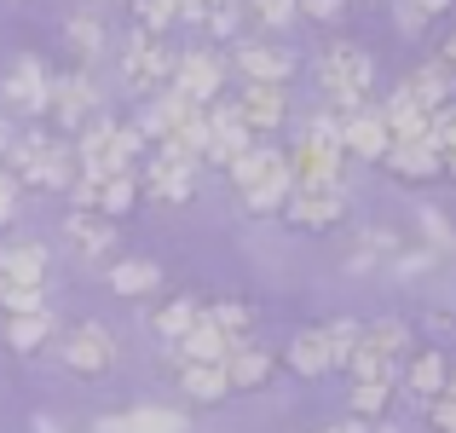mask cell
Masks as SVG:
<instances>
[{"mask_svg":"<svg viewBox=\"0 0 456 433\" xmlns=\"http://www.w3.org/2000/svg\"><path fill=\"white\" fill-rule=\"evenodd\" d=\"M422 422L434 428V433H456V388H451V393H439V399H428V404H422Z\"/></svg>","mask_w":456,"mask_h":433,"instance_id":"45","label":"cell"},{"mask_svg":"<svg viewBox=\"0 0 456 433\" xmlns=\"http://www.w3.org/2000/svg\"><path fill=\"white\" fill-rule=\"evenodd\" d=\"M439 393H451V358L439 353V347H416L399 370V399L428 404V399H439Z\"/></svg>","mask_w":456,"mask_h":433,"instance_id":"16","label":"cell"},{"mask_svg":"<svg viewBox=\"0 0 456 433\" xmlns=\"http://www.w3.org/2000/svg\"><path fill=\"white\" fill-rule=\"evenodd\" d=\"M399 93H411V99H416V104H422V110H428V116H445V110H451V104H456V81H451V76H445V69H439V64H434V58H428V64H416V69H411V76H404V81H399Z\"/></svg>","mask_w":456,"mask_h":433,"instance_id":"21","label":"cell"},{"mask_svg":"<svg viewBox=\"0 0 456 433\" xmlns=\"http://www.w3.org/2000/svg\"><path fill=\"white\" fill-rule=\"evenodd\" d=\"M358 347L376 353V358H387V364H404V358L416 353V347H411V323H404V318H370L364 335H358Z\"/></svg>","mask_w":456,"mask_h":433,"instance_id":"25","label":"cell"},{"mask_svg":"<svg viewBox=\"0 0 456 433\" xmlns=\"http://www.w3.org/2000/svg\"><path fill=\"white\" fill-rule=\"evenodd\" d=\"M58 335L53 312H29V318H6V347L12 353H41L46 341Z\"/></svg>","mask_w":456,"mask_h":433,"instance_id":"36","label":"cell"},{"mask_svg":"<svg viewBox=\"0 0 456 433\" xmlns=\"http://www.w3.org/2000/svg\"><path fill=\"white\" fill-rule=\"evenodd\" d=\"M6 144H12V139H6V122H0V156H6Z\"/></svg>","mask_w":456,"mask_h":433,"instance_id":"52","label":"cell"},{"mask_svg":"<svg viewBox=\"0 0 456 433\" xmlns=\"http://www.w3.org/2000/svg\"><path fill=\"white\" fill-rule=\"evenodd\" d=\"M0 283H46V243L23 237V243H6L0 249Z\"/></svg>","mask_w":456,"mask_h":433,"instance_id":"27","label":"cell"},{"mask_svg":"<svg viewBox=\"0 0 456 433\" xmlns=\"http://www.w3.org/2000/svg\"><path fill=\"white\" fill-rule=\"evenodd\" d=\"M445 12H451V0H393V18H399L404 35H428Z\"/></svg>","mask_w":456,"mask_h":433,"instance_id":"37","label":"cell"},{"mask_svg":"<svg viewBox=\"0 0 456 433\" xmlns=\"http://www.w3.org/2000/svg\"><path fill=\"white\" fill-rule=\"evenodd\" d=\"M278 220H289L295 232H335L346 220V185H330V191H289Z\"/></svg>","mask_w":456,"mask_h":433,"instance_id":"13","label":"cell"},{"mask_svg":"<svg viewBox=\"0 0 456 433\" xmlns=\"http://www.w3.org/2000/svg\"><path fill=\"white\" fill-rule=\"evenodd\" d=\"M248 144H260V139L243 127L237 104H232V99H214V104H208V151H202V162H214V167H232L237 156L248 151Z\"/></svg>","mask_w":456,"mask_h":433,"instance_id":"15","label":"cell"},{"mask_svg":"<svg viewBox=\"0 0 456 433\" xmlns=\"http://www.w3.org/2000/svg\"><path fill=\"white\" fill-rule=\"evenodd\" d=\"M370 433H399V428H387V422H381V428H370Z\"/></svg>","mask_w":456,"mask_h":433,"instance_id":"53","label":"cell"},{"mask_svg":"<svg viewBox=\"0 0 456 433\" xmlns=\"http://www.w3.org/2000/svg\"><path fill=\"white\" fill-rule=\"evenodd\" d=\"M58 358H64L76 376H110L116 370V358H122V347H116V335L104 330L99 318H87V323H69L64 335H58Z\"/></svg>","mask_w":456,"mask_h":433,"instance_id":"7","label":"cell"},{"mask_svg":"<svg viewBox=\"0 0 456 433\" xmlns=\"http://www.w3.org/2000/svg\"><path fill=\"white\" fill-rule=\"evenodd\" d=\"M434 64H439V69H445V76L456 81V29H451V35H445V41H439V46H434Z\"/></svg>","mask_w":456,"mask_h":433,"instance_id":"49","label":"cell"},{"mask_svg":"<svg viewBox=\"0 0 456 433\" xmlns=\"http://www.w3.org/2000/svg\"><path fill=\"white\" fill-rule=\"evenodd\" d=\"M110 289L116 295H127V300H145V295H156L162 289V266L156 260H110Z\"/></svg>","mask_w":456,"mask_h":433,"instance_id":"33","label":"cell"},{"mask_svg":"<svg viewBox=\"0 0 456 433\" xmlns=\"http://www.w3.org/2000/svg\"><path fill=\"white\" fill-rule=\"evenodd\" d=\"M64 243L76 249V260L99 266V260H110V255H116V220H99V214L69 208V214H64Z\"/></svg>","mask_w":456,"mask_h":433,"instance_id":"17","label":"cell"},{"mask_svg":"<svg viewBox=\"0 0 456 433\" xmlns=\"http://www.w3.org/2000/svg\"><path fill=\"white\" fill-rule=\"evenodd\" d=\"M174 46L162 41V35H151V29H127L122 35V81H127V93H139V99H156V93H167L174 87Z\"/></svg>","mask_w":456,"mask_h":433,"instance_id":"4","label":"cell"},{"mask_svg":"<svg viewBox=\"0 0 456 433\" xmlns=\"http://www.w3.org/2000/svg\"><path fill=\"white\" fill-rule=\"evenodd\" d=\"M18 208H23V185L6 174V167H0V225H12V220H18Z\"/></svg>","mask_w":456,"mask_h":433,"instance_id":"47","label":"cell"},{"mask_svg":"<svg viewBox=\"0 0 456 433\" xmlns=\"http://www.w3.org/2000/svg\"><path fill=\"white\" fill-rule=\"evenodd\" d=\"M197 167L191 156H174V151H156L139 162V197L162 202V208H185L191 197H197Z\"/></svg>","mask_w":456,"mask_h":433,"instance_id":"6","label":"cell"},{"mask_svg":"<svg viewBox=\"0 0 456 433\" xmlns=\"http://www.w3.org/2000/svg\"><path fill=\"white\" fill-rule=\"evenodd\" d=\"M99 116V87L87 81V69H76V76H53V99H46V122H53V134H81V127Z\"/></svg>","mask_w":456,"mask_h":433,"instance_id":"9","label":"cell"},{"mask_svg":"<svg viewBox=\"0 0 456 433\" xmlns=\"http://www.w3.org/2000/svg\"><path fill=\"white\" fill-rule=\"evenodd\" d=\"M434 249H404L399 260H393V272H399V278H422V272H434Z\"/></svg>","mask_w":456,"mask_h":433,"instance_id":"46","label":"cell"},{"mask_svg":"<svg viewBox=\"0 0 456 433\" xmlns=\"http://www.w3.org/2000/svg\"><path fill=\"white\" fill-rule=\"evenodd\" d=\"M139 162H145V134L134 122H116L99 110L76 134V167L87 174H139Z\"/></svg>","mask_w":456,"mask_h":433,"instance_id":"3","label":"cell"},{"mask_svg":"<svg viewBox=\"0 0 456 433\" xmlns=\"http://www.w3.org/2000/svg\"><path fill=\"white\" fill-rule=\"evenodd\" d=\"M272 370H278V353H266L260 341L237 347V353L225 358V381H232V393H260L272 381Z\"/></svg>","mask_w":456,"mask_h":433,"instance_id":"22","label":"cell"},{"mask_svg":"<svg viewBox=\"0 0 456 433\" xmlns=\"http://www.w3.org/2000/svg\"><path fill=\"white\" fill-rule=\"evenodd\" d=\"M381 167H387L393 179H411V185H422V179H439V156H434V144H387Z\"/></svg>","mask_w":456,"mask_h":433,"instance_id":"31","label":"cell"},{"mask_svg":"<svg viewBox=\"0 0 456 433\" xmlns=\"http://www.w3.org/2000/svg\"><path fill=\"white\" fill-rule=\"evenodd\" d=\"M127 6H134V23L151 35H167L179 23V0H127Z\"/></svg>","mask_w":456,"mask_h":433,"instance_id":"40","label":"cell"},{"mask_svg":"<svg viewBox=\"0 0 456 433\" xmlns=\"http://www.w3.org/2000/svg\"><path fill=\"white\" fill-rule=\"evenodd\" d=\"M64 46H69V58H76V64L93 69V64L104 58V18H99V12H69Z\"/></svg>","mask_w":456,"mask_h":433,"instance_id":"30","label":"cell"},{"mask_svg":"<svg viewBox=\"0 0 456 433\" xmlns=\"http://www.w3.org/2000/svg\"><path fill=\"white\" fill-rule=\"evenodd\" d=\"M283 364H289L295 376H306V381L330 376V341H323V323H312V330H301L289 347H283Z\"/></svg>","mask_w":456,"mask_h":433,"instance_id":"29","label":"cell"},{"mask_svg":"<svg viewBox=\"0 0 456 433\" xmlns=\"http://www.w3.org/2000/svg\"><path fill=\"white\" fill-rule=\"evenodd\" d=\"M289 191H295V179H289V162H278L266 179H260V185H248V191H243V208H248V214H283Z\"/></svg>","mask_w":456,"mask_h":433,"instance_id":"34","label":"cell"},{"mask_svg":"<svg viewBox=\"0 0 456 433\" xmlns=\"http://www.w3.org/2000/svg\"><path fill=\"white\" fill-rule=\"evenodd\" d=\"M393 404H399V381H353V393H346V411L364 428H381L393 416Z\"/></svg>","mask_w":456,"mask_h":433,"instance_id":"24","label":"cell"},{"mask_svg":"<svg viewBox=\"0 0 456 433\" xmlns=\"http://www.w3.org/2000/svg\"><path fill=\"white\" fill-rule=\"evenodd\" d=\"M0 312L6 318H29V312H46V295L35 283H0Z\"/></svg>","mask_w":456,"mask_h":433,"instance_id":"41","label":"cell"},{"mask_svg":"<svg viewBox=\"0 0 456 433\" xmlns=\"http://www.w3.org/2000/svg\"><path fill=\"white\" fill-rule=\"evenodd\" d=\"M387 122H381L376 104H364V110L341 116V156H358V162H381L387 156Z\"/></svg>","mask_w":456,"mask_h":433,"instance_id":"18","label":"cell"},{"mask_svg":"<svg viewBox=\"0 0 456 433\" xmlns=\"http://www.w3.org/2000/svg\"><path fill=\"white\" fill-rule=\"evenodd\" d=\"M197 323H202V300H191V295H167V300L151 306V330L162 335V347H174L179 335H191Z\"/></svg>","mask_w":456,"mask_h":433,"instance_id":"26","label":"cell"},{"mask_svg":"<svg viewBox=\"0 0 456 433\" xmlns=\"http://www.w3.org/2000/svg\"><path fill=\"white\" fill-rule=\"evenodd\" d=\"M346 6H353V0H346Z\"/></svg>","mask_w":456,"mask_h":433,"instance_id":"56","label":"cell"},{"mask_svg":"<svg viewBox=\"0 0 456 433\" xmlns=\"http://www.w3.org/2000/svg\"><path fill=\"white\" fill-rule=\"evenodd\" d=\"M35 433H58V422L53 416H35Z\"/></svg>","mask_w":456,"mask_h":433,"instance_id":"51","label":"cell"},{"mask_svg":"<svg viewBox=\"0 0 456 433\" xmlns=\"http://www.w3.org/2000/svg\"><path fill=\"white\" fill-rule=\"evenodd\" d=\"M237 116H243V127L255 139L278 134L283 122H289V87H266V81H243V93H237Z\"/></svg>","mask_w":456,"mask_h":433,"instance_id":"14","label":"cell"},{"mask_svg":"<svg viewBox=\"0 0 456 433\" xmlns=\"http://www.w3.org/2000/svg\"><path fill=\"white\" fill-rule=\"evenodd\" d=\"M428 144H434V156H439V174L456 179V104L445 116H434V134H428Z\"/></svg>","mask_w":456,"mask_h":433,"instance_id":"39","label":"cell"},{"mask_svg":"<svg viewBox=\"0 0 456 433\" xmlns=\"http://www.w3.org/2000/svg\"><path fill=\"white\" fill-rule=\"evenodd\" d=\"M318 433H370L364 422H335V428H318Z\"/></svg>","mask_w":456,"mask_h":433,"instance_id":"50","label":"cell"},{"mask_svg":"<svg viewBox=\"0 0 456 433\" xmlns=\"http://www.w3.org/2000/svg\"><path fill=\"white\" fill-rule=\"evenodd\" d=\"M295 64H301V58H295L289 46H278V41H237V46H232V69H237L243 81H266V87H289Z\"/></svg>","mask_w":456,"mask_h":433,"instance_id":"12","label":"cell"},{"mask_svg":"<svg viewBox=\"0 0 456 433\" xmlns=\"http://www.w3.org/2000/svg\"><path fill=\"white\" fill-rule=\"evenodd\" d=\"M370 87H376V58H370L358 41H330L318 53V93L330 99L323 110H335V116L364 110Z\"/></svg>","mask_w":456,"mask_h":433,"instance_id":"1","label":"cell"},{"mask_svg":"<svg viewBox=\"0 0 456 433\" xmlns=\"http://www.w3.org/2000/svg\"><path fill=\"white\" fill-rule=\"evenodd\" d=\"M167 353H174V358H179V364H225V358H232V353H237V347H232V341H225V335H220V330H214V323H208V318H202V323H197V330H191V335H179V341H174V347H167Z\"/></svg>","mask_w":456,"mask_h":433,"instance_id":"28","label":"cell"},{"mask_svg":"<svg viewBox=\"0 0 456 433\" xmlns=\"http://www.w3.org/2000/svg\"><path fill=\"white\" fill-rule=\"evenodd\" d=\"M202 35H214V41H243V0L214 6L208 18H202Z\"/></svg>","mask_w":456,"mask_h":433,"instance_id":"42","label":"cell"},{"mask_svg":"<svg viewBox=\"0 0 456 433\" xmlns=\"http://www.w3.org/2000/svg\"><path fill=\"white\" fill-rule=\"evenodd\" d=\"M185 411H167V404H134L122 416H104L99 433H185Z\"/></svg>","mask_w":456,"mask_h":433,"instance_id":"23","label":"cell"},{"mask_svg":"<svg viewBox=\"0 0 456 433\" xmlns=\"http://www.w3.org/2000/svg\"><path fill=\"white\" fill-rule=\"evenodd\" d=\"M243 12L266 29H289L295 23V0H243Z\"/></svg>","mask_w":456,"mask_h":433,"instance_id":"44","label":"cell"},{"mask_svg":"<svg viewBox=\"0 0 456 433\" xmlns=\"http://www.w3.org/2000/svg\"><path fill=\"white\" fill-rule=\"evenodd\" d=\"M202 318H208L232 347H248V341H255V318H260V312L248 306V300H214V306H202Z\"/></svg>","mask_w":456,"mask_h":433,"instance_id":"32","label":"cell"},{"mask_svg":"<svg viewBox=\"0 0 456 433\" xmlns=\"http://www.w3.org/2000/svg\"><path fill=\"white\" fill-rule=\"evenodd\" d=\"M376 110H381V122H387L393 144H428V134H434V116H428L411 93H393V99L376 104Z\"/></svg>","mask_w":456,"mask_h":433,"instance_id":"20","label":"cell"},{"mask_svg":"<svg viewBox=\"0 0 456 433\" xmlns=\"http://www.w3.org/2000/svg\"><path fill=\"white\" fill-rule=\"evenodd\" d=\"M0 167H6L18 185H41V191H69L76 185V144H64L58 134H23L6 144V156H0Z\"/></svg>","mask_w":456,"mask_h":433,"instance_id":"2","label":"cell"},{"mask_svg":"<svg viewBox=\"0 0 456 433\" xmlns=\"http://www.w3.org/2000/svg\"><path fill=\"white\" fill-rule=\"evenodd\" d=\"M422 232L434 237V255H439V249H456V232L445 225V214H439V208H422Z\"/></svg>","mask_w":456,"mask_h":433,"instance_id":"48","label":"cell"},{"mask_svg":"<svg viewBox=\"0 0 456 433\" xmlns=\"http://www.w3.org/2000/svg\"><path fill=\"white\" fill-rule=\"evenodd\" d=\"M358 335H364V323H358V318H330V323H323V341H330V370H346V364H353Z\"/></svg>","mask_w":456,"mask_h":433,"instance_id":"38","label":"cell"},{"mask_svg":"<svg viewBox=\"0 0 456 433\" xmlns=\"http://www.w3.org/2000/svg\"><path fill=\"white\" fill-rule=\"evenodd\" d=\"M110 6H127V0H110Z\"/></svg>","mask_w":456,"mask_h":433,"instance_id":"54","label":"cell"},{"mask_svg":"<svg viewBox=\"0 0 456 433\" xmlns=\"http://www.w3.org/2000/svg\"><path fill=\"white\" fill-rule=\"evenodd\" d=\"M451 388H456V370H451Z\"/></svg>","mask_w":456,"mask_h":433,"instance_id":"55","label":"cell"},{"mask_svg":"<svg viewBox=\"0 0 456 433\" xmlns=\"http://www.w3.org/2000/svg\"><path fill=\"white\" fill-rule=\"evenodd\" d=\"M167 376L179 381V393H185L191 404H220L225 393H232V381H225V364H179V358L167 353Z\"/></svg>","mask_w":456,"mask_h":433,"instance_id":"19","label":"cell"},{"mask_svg":"<svg viewBox=\"0 0 456 433\" xmlns=\"http://www.w3.org/2000/svg\"><path fill=\"white\" fill-rule=\"evenodd\" d=\"M174 93L191 104H214L225 99V58L202 53V46H191V53L174 58Z\"/></svg>","mask_w":456,"mask_h":433,"instance_id":"10","label":"cell"},{"mask_svg":"<svg viewBox=\"0 0 456 433\" xmlns=\"http://www.w3.org/2000/svg\"><path fill=\"white\" fill-rule=\"evenodd\" d=\"M278 162H283V151H272V144H248V151L237 156L232 167H225V179H232L237 197H243V191H248V185H260V179H266Z\"/></svg>","mask_w":456,"mask_h":433,"instance_id":"35","label":"cell"},{"mask_svg":"<svg viewBox=\"0 0 456 433\" xmlns=\"http://www.w3.org/2000/svg\"><path fill=\"white\" fill-rule=\"evenodd\" d=\"M46 99H53V76H46L41 58L23 53L18 64L6 69V81H0V104L18 116H46Z\"/></svg>","mask_w":456,"mask_h":433,"instance_id":"11","label":"cell"},{"mask_svg":"<svg viewBox=\"0 0 456 433\" xmlns=\"http://www.w3.org/2000/svg\"><path fill=\"white\" fill-rule=\"evenodd\" d=\"M283 162H289L295 191L346 185V156H341V144L323 139V134H301V139H295V151H283Z\"/></svg>","mask_w":456,"mask_h":433,"instance_id":"5","label":"cell"},{"mask_svg":"<svg viewBox=\"0 0 456 433\" xmlns=\"http://www.w3.org/2000/svg\"><path fill=\"white\" fill-rule=\"evenodd\" d=\"M69 202L81 214H99V220H122L139 202V174H87L81 167L76 185H69Z\"/></svg>","mask_w":456,"mask_h":433,"instance_id":"8","label":"cell"},{"mask_svg":"<svg viewBox=\"0 0 456 433\" xmlns=\"http://www.w3.org/2000/svg\"><path fill=\"white\" fill-rule=\"evenodd\" d=\"M346 0H295V23H318V29H341Z\"/></svg>","mask_w":456,"mask_h":433,"instance_id":"43","label":"cell"}]
</instances>
